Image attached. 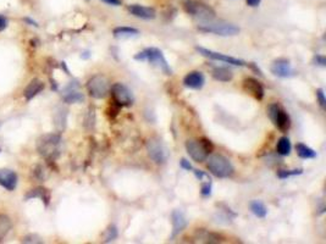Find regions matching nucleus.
Wrapping results in <instances>:
<instances>
[{
	"mask_svg": "<svg viewBox=\"0 0 326 244\" xmlns=\"http://www.w3.org/2000/svg\"><path fill=\"white\" fill-rule=\"evenodd\" d=\"M135 60L148 61L152 65L158 67L160 71H163L166 76H171L172 75V70H171L168 60L164 56L163 51L158 48H147L143 51H140V53L135 55Z\"/></svg>",
	"mask_w": 326,
	"mask_h": 244,
	"instance_id": "f257e3e1",
	"label": "nucleus"
},
{
	"mask_svg": "<svg viewBox=\"0 0 326 244\" xmlns=\"http://www.w3.org/2000/svg\"><path fill=\"white\" fill-rule=\"evenodd\" d=\"M208 170L217 178H229L234 173V168L231 161L221 154H214L208 158Z\"/></svg>",
	"mask_w": 326,
	"mask_h": 244,
	"instance_id": "f03ea898",
	"label": "nucleus"
},
{
	"mask_svg": "<svg viewBox=\"0 0 326 244\" xmlns=\"http://www.w3.org/2000/svg\"><path fill=\"white\" fill-rule=\"evenodd\" d=\"M214 149V145L212 144L209 139L203 138L201 140L188 139L186 142L187 154L193 159L196 163H203L208 159L210 152Z\"/></svg>",
	"mask_w": 326,
	"mask_h": 244,
	"instance_id": "7ed1b4c3",
	"label": "nucleus"
},
{
	"mask_svg": "<svg viewBox=\"0 0 326 244\" xmlns=\"http://www.w3.org/2000/svg\"><path fill=\"white\" fill-rule=\"evenodd\" d=\"M198 30L205 33H213L221 37H232L240 33V27H237L233 23L227 22H203L198 26Z\"/></svg>",
	"mask_w": 326,
	"mask_h": 244,
	"instance_id": "20e7f679",
	"label": "nucleus"
},
{
	"mask_svg": "<svg viewBox=\"0 0 326 244\" xmlns=\"http://www.w3.org/2000/svg\"><path fill=\"white\" fill-rule=\"evenodd\" d=\"M110 87H111V84H110L108 77H105L102 74L94 75L87 82L88 94L94 99H104L109 94Z\"/></svg>",
	"mask_w": 326,
	"mask_h": 244,
	"instance_id": "39448f33",
	"label": "nucleus"
},
{
	"mask_svg": "<svg viewBox=\"0 0 326 244\" xmlns=\"http://www.w3.org/2000/svg\"><path fill=\"white\" fill-rule=\"evenodd\" d=\"M185 10L187 14L201 21V23L210 22V21L215 20V11L210 6L198 3V1H186L185 3Z\"/></svg>",
	"mask_w": 326,
	"mask_h": 244,
	"instance_id": "423d86ee",
	"label": "nucleus"
},
{
	"mask_svg": "<svg viewBox=\"0 0 326 244\" xmlns=\"http://www.w3.org/2000/svg\"><path fill=\"white\" fill-rule=\"evenodd\" d=\"M62 137L59 135H46L38 139V152L47 159H54L59 154Z\"/></svg>",
	"mask_w": 326,
	"mask_h": 244,
	"instance_id": "0eeeda50",
	"label": "nucleus"
},
{
	"mask_svg": "<svg viewBox=\"0 0 326 244\" xmlns=\"http://www.w3.org/2000/svg\"><path fill=\"white\" fill-rule=\"evenodd\" d=\"M148 155L155 164H165L169 159L168 148L159 138L153 137L147 140Z\"/></svg>",
	"mask_w": 326,
	"mask_h": 244,
	"instance_id": "6e6552de",
	"label": "nucleus"
},
{
	"mask_svg": "<svg viewBox=\"0 0 326 244\" xmlns=\"http://www.w3.org/2000/svg\"><path fill=\"white\" fill-rule=\"evenodd\" d=\"M269 116L275 127L281 132H287L291 127V119L287 112L279 104H271L269 107Z\"/></svg>",
	"mask_w": 326,
	"mask_h": 244,
	"instance_id": "1a4fd4ad",
	"label": "nucleus"
},
{
	"mask_svg": "<svg viewBox=\"0 0 326 244\" xmlns=\"http://www.w3.org/2000/svg\"><path fill=\"white\" fill-rule=\"evenodd\" d=\"M112 99L120 107H131L135 103V97H133L132 92L128 89L123 83H114L110 87Z\"/></svg>",
	"mask_w": 326,
	"mask_h": 244,
	"instance_id": "9d476101",
	"label": "nucleus"
},
{
	"mask_svg": "<svg viewBox=\"0 0 326 244\" xmlns=\"http://www.w3.org/2000/svg\"><path fill=\"white\" fill-rule=\"evenodd\" d=\"M196 50L198 51V53L201 54L202 56H204V58L210 59V60L221 61V62H225V64L233 65V66H240V67L247 66V65H248L247 62H246V61L241 60V59L233 58V56L225 55V54L217 53V51L210 50V49L203 48V46H196Z\"/></svg>",
	"mask_w": 326,
	"mask_h": 244,
	"instance_id": "9b49d317",
	"label": "nucleus"
},
{
	"mask_svg": "<svg viewBox=\"0 0 326 244\" xmlns=\"http://www.w3.org/2000/svg\"><path fill=\"white\" fill-rule=\"evenodd\" d=\"M270 70L273 72V75L281 77V78H288V77H292L295 75V70H293L290 60L283 58L276 59L273 64H271Z\"/></svg>",
	"mask_w": 326,
	"mask_h": 244,
	"instance_id": "f8f14e48",
	"label": "nucleus"
},
{
	"mask_svg": "<svg viewBox=\"0 0 326 244\" xmlns=\"http://www.w3.org/2000/svg\"><path fill=\"white\" fill-rule=\"evenodd\" d=\"M18 177L16 172L8 168H0V186L5 188L6 191H15L17 187Z\"/></svg>",
	"mask_w": 326,
	"mask_h": 244,
	"instance_id": "ddd939ff",
	"label": "nucleus"
},
{
	"mask_svg": "<svg viewBox=\"0 0 326 244\" xmlns=\"http://www.w3.org/2000/svg\"><path fill=\"white\" fill-rule=\"evenodd\" d=\"M243 89L257 100H262L264 98V87L260 84V82L252 77H248L243 81Z\"/></svg>",
	"mask_w": 326,
	"mask_h": 244,
	"instance_id": "4468645a",
	"label": "nucleus"
},
{
	"mask_svg": "<svg viewBox=\"0 0 326 244\" xmlns=\"http://www.w3.org/2000/svg\"><path fill=\"white\" fill-rule=\"evenodd\" d=\"M127 10L130 11L131 15L136 16L138 18H142V20H154L156 17V11L153 8H149V6L135 4V5L128 6Z\"/></svg>",
	"mask_w": 326,
	"mask_h": 244,
	"instance_id": "2eb2a0df",
	"label": "nucleus"
},
{
	"mask_svg": "<svg viewBox=\"0 0 326 244\" xmlns=\"http://www.w3.org/2000/svg\"><path fill=\"white\" fill-rule=\"evenodd\" d=\"M205 83V77L202 72L192 71L184 78V86L189 89H202Z\"/></svg>",
	"mask_w": 326,
	"mask_h": 244,
	"instance_id": "dca6fc26",
	"label": "nucleus"
},
{
	"mask_svg": "<svg viewBox=\"0 0 326 244\" xmlns=\"http://www.w3.org/2000/svg\"><path fill=\"white\" fill-rule=\"evenodd\" d=\"M171 219H172V236L171 237L173 238L186 229L187 219L181 210H173L171 214Z\"/></svg>",
	"mask_w": 326,
	"mask_h": 244,
	"instance_id": "f3484780",
	"label": "nucleus"
},
{
	"mask_svg": "<svg viewBox=\"0 0 326 244\" xmlns=\"http://www.w3.org/2000/svg\"><path fill=\"white\" fill-rule=\"evenodd\" d=\"M43 89H44L43 82H42L39 78H33L31 82H30V83L27 84L25 91H23V95H25L26 100L30 102V100L33 99L34 97H37V95H38L39 93L43 91Z\"/></svg>",
	"mask_w": 326,
	"mask_h": 244,
	"instance_id": "a211bd4d",
	"label": "nucleus"
},
{
	"mask_svg": "<svg viewBox=\"0 0 326 244\" xmlns=\"http://www.w3.org/2000/svg\"><path fill=\"white\" fill-rule=\"evenodd\" d=\"M77 84H70L64 91V100L67 104H76L84 100V95L77 89Z\"/></svg>",
	"mask_w": 326,
	"mask_h": 244,
	"instance_id": "6ab92c4d",
	"label": "nucleus"
},
{
	"mask_svg": "<svg viewBox=\"0 0 326 244\" xmlns=\"http://www.w3.org/2000/svg\"><path fill=\"white\" fill-rule=\"evenodd\" d=\"M112 34L116 39H127L132 38V37H137L140 34V30L137 28L127 27V26H121V27H116L112 30Z\"/></svg>",
	"mask_w": 326,
	"mask_h": 244,
	"instance_id": "aec40b11",
	"label": "nucleus"
},
{
	"mask_svg": "<svg viewBox=\"0 0 326 244\" xmlns=\"http://www.w3.org/2000/svg\"><path fill=\"white\" fill-rule=\"evenodd\" d=\"M213 77L219 82H229L233 78V72L225 66H217L213 69Z\"/></svg>",
	"mask_w": 326,
	"mask_h": 244,
	"instance_id": "412c9836",
	"label": "nucleus"
},
{
	"mask_svg": "<svg viewBox=\"0 0 326 244\" xmlns=\"http://www.w3.org/2000/svg\"><path fill=\"white\" fill-rule=\"evenodd\" d=\"M250 211L254 214L255 216L259 217V219H264L266 215H268V209L265 206V204L260 200H253L249 204Z\"/></svg>",
	"mask_w": 326,
	"mask_h": 244,
	"instance_id": "4be33fe9",
	"label": "nucleus"
},
{
	"mask_svg": "<svg viewBox=\"0 0 326 244\" xmlns=\"http://www.w3.org/2000/svg\"><path fill=\"white\" fill-rule=\"evenodd\" d=\"M295 150H297V154H298L299 158L302 159H314L316 158V152L314 149H311L308 145L303 144V143H298L295 144Z\"/></svg>",
	"mask_w": 326,
	"mask_h": 244,
	"instance_id": "5701e85b",
	"label": "nucleus"
},
{
	"mask_svg": "<svg viewBox=\"0 0 326 244\" xmlns=\"http://www.w3.org/2000/svg\"><path fill=\"white\" fill-rule=\"evenodd\" d=\"M11 227H13V222L8 215L0 214V242L3 241L6 237V234L10 232Z\"/></svg>",
	"mask_w": 326,
	"mask_h": 244,
	"instance_id": "b1692460",
	"label": "nucleus"
},
{
	"mask_svg": "<svg viewBox=\"0 0 326 244\" xmlns=\"http://www.w3.org/2000/svg\"><path fill=\"white\" fill-rule=\"evenodd\" d=\"M278 152L282 156H287L291 154V149H292V145H291L290 139L287 137H281L278 142Z\"/></svg>",
	"mask_w": 326,
	"mask_h": 244,
	"instance_id": "393cba45",
	"label": "nucleus"
},
{
	"mask_svg": "<svg viewBox=\"0 0 326 244\" xmlns=\"http://www.w3.org/2000/svg\"><path fill=\"white\" fill-rule=\"evenodd\" d=\"M303 173V168H295V170H281L278 172V177L281 180L292 177V176H298Z\"/></svg>",
	"mask_w": 326,
	"mask_h": 244,
	"instance_id": "a878e982",
	"label": "nucleus"
},
{
	"mask_svg": "<svg viewBox=\"0 0 326 244\" xmlns=\"http://www.w3.org/2000/svg\"><path fill=\"white\" fill-rule=\"evenodd\" d=\"M117 234H119V232H117V229L114 226V225H111V226L108 227L107 232H105L104 242H105V243H110V242L115 241V239L117 238Z\"/></svg>",
	"mask_w": 326,
	"mask_h": 244,
	"instance_id": "bb28decb",
	"label": "nucleus"
},
{
	"mask_svg": "<svg viewBox=\"0 0 326 244\" xmlns=\"http://www.w3.org/2000/svg\"><path fill=\"white\" fill-rule=\"evenodd\" d=\"M315 93H316V99H318L320 107H323V109H325V107H326V98H325V93H324V89L319 88L318 91L315 92Z\"/></svg>",
	"mask_w": 326,
	"mask_h": 244,
	"instance_id": "cd10ccee",
	"label": "nucleus"
},
{
	"mask_svg": "<svg viewBox=\"0 0 326 244\" xmlns=\"http://www.w3.org/2000/svg\"><path fill=\"white\" fill-rule=\"evenodd\" d=\"M202 194L204 197H209L212 194V182H210V180L203 183V186H202Z\"/></svg>",
	"mask_w": 326,
	"mask_h": 244,
	"instance_id": "c85d7f7f",
	"label": "nucleus"
},
{
	"mask_svg": "<svg viewBox=\"0 0 326 244\" xmlns=\"http://www.w3.org/2000/svg\"><path fill=\"white\" fill-rule=\"evenodd\" d=\"M314 64L319 65V66L325 67L326 66V58L324 55H316L315 58H314Z\"/></svg>",
	"mask_w": 326,
	"mask_h": 244,
	"instance_id": "c756f323",
	"label": "nucleus"
},
{
	"mask_svg": "<svg viewBox=\"0 0 326 244\" xmlns=\"http://www.w3.org/2000/svg\"><path fill=\"white\" fill-rule=\"evenodd\" d=\"M6 26H8V20H6L5 16L0 15V32L5 30Z\"/></svg>",
	"mask_w": 326,
	"mask_h": 244,
	"instance_id": "7c9ffc66",
	"label": "nucleus"
},
{
	"mask_svg": "<svg viewBox=\"0 0 326 244\" xmlns=\"http://www.w3.org/2000/svg\"><path fill=\"white\" fill-rule=\"evenodd\" d=\"M246 1H247V5L250 8H257L262 3V0H246Z\"/></svg>",
	"mask_w": 326,
	"mask_h": 244,
	"instance_id": "2f4dec72",
	"label": "nucleus"
},
{
	"mask_svg": "<svg viewBox=\"0 0 326 244\" xmlns=\"http://www.w3.org/2000/svg\"><path fill=\"white\" fill-rule=\"evenodd\" d=\"M181 168H186V170H188V171L193 170V168H192V165L189 164V161H187L186 159H182L181 160Z\"/></svg>",
	"mask_w": 326,
	"mask_h": 244,
	"instance_id": "473e14b6",
	"label": "nucleus"
},
{
	"mask_svg": "<svg viewBox=\"0 0 326 244\" xmlns=\"http://www.w3.org/2000/svg\"><path fill=\"white\" fill-rule=\"evenodd\" d=\"M102 1H104L105 4H108V5H112V6H119L121 4L120 0H102Z\"/></svg>",
	"mask_w": 326,
	"mask_h": 244,
	"instance_id": "72a5a7b5",
	"label": "nucleus"
}]
</instances>
